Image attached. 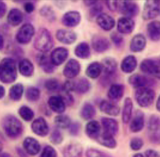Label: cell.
I'll use <instances>...</instances> for the list:
<instances>
[{"label":"cell","mask_w":160,"mask_h":157,"mask_svg":"<svg viewBox=\"0 0 160 157\" xmlns=\"http://www.w3.org/2000/svg\"><path fill=\"white\" fill-rule=\"evenodd\" d=\"M18 78V69L15 60L9 57L0 61V81L5 84L14 82Z\"/></svg>","instance_id":"6da1fadb"},{"label":"cell","mask_w":160,"mask_h":157,"mask_svg":"<svg viewBox=\"0 0 160 157\" xmlns=\"http://www.w3.org/2000/svg\"><path fill=\"white\" fill-rule=\"evenodd\" d=\"M2 126L5 133L10 139L19 138L23 131L22 123L14 115H8L4 117L2 120Z\"/></svg>","instance_id":"7a4b0ae2"},{"label":"cell","mask_w":160,"mask_h":157,"mask_svg":"<svg viewBox=\"0 0 160 157\" xmlns=\"http://www.w3.org/2000/svg\"><path fill=\"white\" fill-rule=\"evenodd\" d=\"M53 46V39L49 31L45 28L39 29L34 41L35 48L42 53H46L49 51Z\"/></svg>","instance_id":"3957f363"},{"label":"cell","mask_w":160,"mask_h":157,"mask_svg":"<svg viewBox=\"0 0 160 157\" xmlns=\"http://www.w3.org/2000/svg\"><path fill=\"white\" fill-rule=\"evenodd\" d=\"M155 92L148 87L137 88L135 93V100L138 105L142 108L151 106L155 98Z\"/></svg>","instance_id":"277c9868"},{"label":"cell","mask_w":160,"mask_h":157,"mask_svg":"<svg viewBox=\"0 0 160 157\" xmlns=\"http://www.w3.org/2000/svg\"><path fill=\"white\" fill-rule=\"evenodd\" d=\"M149 140L152 143L160 144V117L157 115L150 116L148 124Z\"/></svg>","instance_id":"5b68a950"},{"label":"cell","mask_w":160,"mask_h":157,"mask_svg":"<svg viewBox=\"0 0 160 157\" xmlns=\"http://www.w3.org/2000/svg\"><path fill=\"white\" fill-rule=\"evenodd\" d=\"M140 68L144 74L160 79V65L155 60L150 59L144 60L140 64Z\"/></svg>","instance_id":"8992f818"},{"label":"cell","mask_w":160,"mask_h":157,"mask_svg":"<svg viewBox=\"0 0 160 157\" xmlns=\"http://www.w3.org/2000/svg\"><path fill=\"white\" fill-rule=\"evenodd\" d=\"M117 10L125 17L131 18L138 15L139 7L134 1H118Z\"/></svg>","instance_id":"52a82bcc"},{"label":"cell","mask_w":160,"mask_h":157,"mask_svg":"<svg viewBox=\"0 0 160 157\" xmlns=\"http://www.w3.org/2000/svg\"><path fill=\"white\" fill-rule=\"evenodd\" d=\"M160 12V1H146L143 8V18L145 20L153 19L158 17Z\"/></svg>","instance_id":"ba28073f"},{"label":"cell","mask_w":160,"mask_h":157,"mask_svg":"<svg viewBox=\"0 0 160 157\" xmlns=\"http://www.w3.org/2000/svg\"><path fill=\"white\" fill-rule=\"evenodd\" d=\"M35 28L31 23H25L19 29L16 39L20 44H27L32 40L34 35Z\"/></svg>","instance_id":"9c48e42d"},{"label":"cell","mask_w":160,"mask_h":157,"mask_svg":"<svg viewBox=\"0 0 160 157\" xmlns=\"http://www.w3.org/2000/svg\"><path fill=\"white\" fill-rule=\"evenodd\" d=\"M32 130L36 135L40 137H45L49 131L48 125L43 117H40L33 121L31 125Z\"/></svg>","instance_id":"30bf717a"},{"label":"cell","mask_w":160,"mask_h":157,"mask_svg":"<svg viewBox=\"0 0 160 157\" xmlns=\"http://www.w3.org/2000/svg\"><path fill=\"white\" fill-rule=\"evenodd\" d=\"M81 65L79 62L75 59H70L65 66L63 70L64 76L68 79H73L79 74Z\"/></svg>","instance_id":"8fae6325"},{"label":"cell","mask_w":160,"mask_h":157,"mask_svg":"<svg viewBox=\"0 0 160 157\" xmlns=\"http://www.w3.org/2000/svg\"><path fill=\"white\" fill-rule=\"evenodd\" d=\"M68 55V51L66 48L59 47L52 51L51 54L50 59L54 66H59L65 61Z\"/></svg>","instance_id":"7c38bea8"},{"label":"cell","mask_w":160,"mask_h":157,"mask_svg":"<svg viewBox=\"0 0 160 157\" xmlns=\"http://www.w3.org/2000/svg\"><path fill=\"white\" fill-rule=\"evenodd\" d=\"M37 62L43 72L47 74H52L55 70V66L53 65L50 57L45 53H40L37 56Z\"/></svg>","instance_id":"4fadbf2b"},{"label":"cell","mask_w":160,"mask_h":157,"mask_svg":"<svg viewBox=\"0 0 160 157\" xmlns=\"http://www.w3.org/2000/svg\"><path fill=\"white\" fill-rule=\"evenodd\" d=\"M91 45L94 50L97 52H103L107 51L110 47L109 40L104 37L95 35L91 39Z\"/></svg>","instance_id":"5bb4252c"},{"label":"cell","mask_w":160,"mask_h":157,"mask_svg":"<svg viewBox=\"0 0 160 157\" xmlns=\"http://www.w3.org/2000/svg\"><path fill=\"white\" fill-rule=\"evenodd\" d=\"M135 27L134 21L130 17H124L118 22L117 29L119 33L128 34L133 32Z\"/></svg>","instance_id":"9a60e30c"},{"label":"cell","mask_w":160,"mask_h":157,"mask_svg":"<svg viewBox=\"0 0 160 157\" xmlns=\"http://www.w3.org/2000/svg\"><path fill=\"white\" fill-rule=\"evenodd\" d=\"M101 124L103 128V133L114 136L118 130V124L115 119L109 117H102Z\"/></svg>","instance_id":"2e32d148"},{"label":"cell","mask_w":160,"mask_h":157,"mask_svg":"<svg viewBox=\"0 0 160 157\" xmlns=\"http://www.w3.org/2000/svg\"><path fill=\"white\" fill-rule=\"evenodd\" d=\"M81 14L77 11H70L66 13L62 18V23L68 27L78 26L81 21Z\"/></svg>","instance_id":"e0dca14e"},{"label":"cell","mask_w":160,"mask_h":157,"mask_svg":"<svg viewBox=\"0 0 160 157\" xmlns=\"http://www.w3.org/2000/svg\"><path fill=\"white\" fill-rule=\"evenodd\" d=\"M56 37L61 43L66 45H71L75 43L77 39L76 33L70 30L61 29L57 31Z\"/></svg>","instance_id":"ac0fdd59"},{"label":"cell","mask_w":160,"mask_h":157,"mask_svg":"<svg viewBox=\"0 0 160 157\" xmlns=\"http://www.w3.org/2000/svg\"><path fill=\"white\" fill-rule=\"evenodd\" d=\"M51 110L56 113L61 114L66 110V103L62 96H54L50 97L48 101Z\"/></svg>","instance_id":"d6986e66"},{"label":"cell","mask_w":160,"mask_h":157,"mask_svg":"<svg viewBox=\"0 0 160 157\" xmlns=\"http://www.w3.org/2000/svg\"><path fill=\"white\" fill-rule=\"evenodd\" d=\"M23 146L27 154L32 156L36 155L41 150V145L39 142L32 137L25 138L23 141Z\"/></svg>","instance_id":"ffe728a7"},{"label":"cell","mask_w":160,"mask_h":157,"mask_svg":"<svg viewBox=\"0 0 160 157\" xmlns=\"http://www.w3.org/2000/svg\"><path fill=\"white\" fill-rule=\"evenodd\" d=\"M97 24L102 30L109 31L115 25L114 19L106 13H101L96 18Z\"/></svg>","instance_id":"44dd1931"},{"label":"cell","mask_w":160,"mask_h":157,"mask_svg":"<svg viewBox=\"0 0 160 157\" xmlns=\"http://www.w3.org/2000/svg\"><path fill=\"white\" fill-rule=\"evenodd\" d=\"M147 45V39L144 35L137 34L135 35L130 42V49L133 52H140L145 48Z\"/></svg>","instance_id":"7402d4cb"},{"label":"cell","mask_w":160,"mask_h":157,"mask_svg":"<svg viewBox=\"0 0 160 157\" xmlns=\"http://www.w3.org/2000/svg\"><path fill=\"white\" fill-rule=\"evenodd\" d=\"M128 82L131 86L135 88L148 87L152 83L151 80L146 76L140 74H134L132 75L128 79Z\"/></svg>","instance_id":"603a6c76"},{"label":"cell","mask_w":160,"mask_h":157,"mask_svg":"<svg viewBox=\"0 0 160 157\" xmlns=\"http://www.w3.org/2000/svg\"><path fill=\"white\" fill-rule=\"evenodd\" d=\"M100 110L105 114L112 116H117L120 113V108L114 102L103 100L99 105Z\"/></svg>","instance_id":"cb8c5ba5"},{"label":"cell","mask_w":160,"mask_h":157,"mask_svg":"<svg viewBox=\"0 0 160 157\" xmlns=\"http://www.w3.org/2000/svg\"><path fill=\"white\" fill-rule=\"evenodd\" d=\"M145 117L142 112L138 111L131 122L130 129L134 133L140 132L144 127Z\"/></svg>","instance_id":"d4e9b609"},{"label":"cell","mask_w":160,"mask_h":157,"mask_svg":"<svg viewBox=\"0 0 160 157\" xmlns=\"http://www.w3.org/2000/svg\"><path fill=\"white\" fill-rule=\"evenodd\" d=\"M137 66V60L133 55H130L126 56L121 64V69L123 72L126 74L132 73Z\"/></svg>","instance_id":"484cf974"},{"label":"cell","mask_w":160,"mask_h":157,"mask_svg":"<svg viewBox=\"0 0 160 157\" xmlns=\"http://www.w3.org/2000/svg\"><path fill=\"white\" fill-rule=\"evenodd\" d=\"M102 70L105 75L108 76H113L117 70L118 64L116 61L112 57H106L102 60L101 63Z\"/></svg>","instance_id":"4316f807"},{"label":"cell","mask_w":160,"mask_h":157,"mask_svg":"<svg viewBox=\"0 0 160 157\" xmlns=\"http://www.w3.org/2000/svg\"><path fill=\"white\" fill-rule=\"evenodd\" d=\"M101 126L98 121H90L86 126V133L89 138L97 140L100 135Z\"/></svg>","instance_id":"83f0119b"},{"label":"cell","mask_w":160,"mask_h":157,"mask_svg":"<svg viewBox=\"0 0 160 157\" xmlns=\"http://www.w3.org/2000/svg\"><path fill=\"white\" fill-rule=\"evenodd\" d=\"M147 33L148 37L153 41L160 40V21H153L147 25Z\"/></svg>","instance_id":"f1b7e54d"},{"label":"cell","mask_w":160,"mask_h":157,"mask_svg":"<svg viewBox=\"0 0 160 157\" xmlns=\"http://www.w3.org/2000/svg\"><path fill=\"white\" fill-rule=\"evenodd\" d=\"M125 88L124 86L120 84L112 85L108 91V97L112 101L119 100L124 95Z\"/></svg>","instance_id":"f546056e"},{"label":"cell","mask_w":160,"mask_h":157,"mask_svg":"<svg viewBox=\"0 0 160 157\" xmlns=\"http://www.w3.org/2000/svg\"><path fill=\"white\" fill-rule=\"evenodd\" d=\"M22 12L18 8H12L8 15L7 21L11 26H17L19 25L23 20Z\"/></svg>","instance_id":"4dcf8cb0"},{"label":"cell","mask_w":160,"mask_h":157,"mask_svg":"<svg viewBox=\"0 0 160 157\" xmlns=\"http://www.w3.org/2000/svg\"><path fill=\"white\" fill-rule=\"evenodd\" d=\"M19 71L22 76L25 77L32 76L34 74V67L32 63L28 59L20 61L18 66Z\"/></svg>","instance_id":"1f68e13d"},{"label":"cell","mask_w":160,"mask_h":157,"mask_svg":"<svg viewBox=\"0 0 160 157\" xmlns=\"http://www.w3.org/2000/svg\"><path fill=\"white\" fill-rule=\"evenodd\" d=\"M133 103L131 99L127 98L124 101L122 111V120L125 124H127L130 121L132 115Z\"/></svg>","instance_id":"d6a6232c"},{"label":"cell","mask_w":160,"mask_h":157,"mask_svg":"<svg viewBox=\"0 0 160 157\" xmlns=\"http://www.w3.org/2000/svg\"><path fill=\"white\" fill-rule=\"evenodd\" d=\"M102 70V65L98 62H93L88 65L86 69L87 76L91 79H97L101 74Z\"/></svg>","instance_id":"836d02e7"},{"label":"cell","mask_w":160,"mask_h":157,"mask_svg":"<svg viewBox=\"0 0 160 157\" xmlns=\"http://www.w3.org/2000/svg\"><path fill=\"white\" fill-rule=\"evenodd\" d=\"M76 56L81 59H88L90 56V49L86 42H81L77 45L75 49Z\"/></svg>","instance_id":"e575fe53"},{"label":"cell","mask_w":160,"mask_h":157,"mask_svg":"<svg viewBox=\"0 0 160 157\" xmlns=\"http://www.w3.org/2000/svg\"><path fill=\"white\" fill-rule=\"evenodd\" d=\"M82 149L78 144L69 145L64 150V157H82Z\"/></svg>","instance_id":"d590c367"},{"label":"cell","mask_w":160,"mask_h":157,"mask_svg":"<svg viewBox=\"0 0 160 157\" xmlns=\"http://www.w3.org/2000/svg\"><path fill=\"white\" fill-rule=\"evenodd\" d=\"M96 109L92 104L89 102L85 103L80 111L81 117L85 120L92 119L96 115Z\"/></svg>","instance_id":"8d00e7d4"},{"label":"cell","mask_w":160,"mask_h":157,"mask_svg":"<svg viewBox=\"0 0 160 157\" xmlns=\"http://www.w3.org/2000/svg\"><path fill=\"white\" fill-rule=\"evenodd\" d=\"M90 83L88 79L81 78L77 81H74V91L80 94H86L90 88Z\"/></svg>","instance_id":"74e56055"},{"label":"cell","mask_w":160,"mask_h":157,"mask_svg":"<svg viewBox=\"0 0 160 157\" xmlns=\"http://www.w3.org/2000/svg\"><path fill=\"white\" fill-rule=\"evenodd\" d=\"M24 88L21 83H17L11 86L9 92V97L13 101H19L22 97Z\"/></svg>","instance_id":"f35d334b"},{"label":"cell","mask_w":160,"mask_h":157,"mask_svg":"<svg viewBox=\"0 0 160 157\" xmlns=\"http://www.w3.org/2000/svg\"><path fill=\"white\" fill-rule=\"evenodd\" d=\"M98 142L103 146L109 148H114L117 145V142L113 136L103 133L98 139Z\"/></svg>","instance_id":"ab89813d"},{"label":"cell","mask_w":160,"mask_h":157,"mask_svg":"<svg viewBox=\"0 0 160 157\" xmlns=\"http://www.w3.org/2000/svg\"><path fill=\"white\" fill-rule=\"evenodd\" d=\"M54 123L58 127L62 129L68 128L71 124L70 117L65 115L59 114L54 118Z\"/></svg>","instance_id":"60d3db41"},{"label":"cell","mask_w":160,"mask_h":157,"mask_svg":"<svg viewBox=\"0 0 160 157\" xmlns=\"http://www.w3.org/2000/svg\"><path fill=\"white\" fill-rule=\"evenodd\" d=\"M18 114L22 119L26 122L32 121L34 117L33 111L28 106H21L19 109Z\"/></svg>","instance_id":"b9f144b4"},{"label":"cell","mask_w":160,"mask_h":157,"mask_svg":"<svg viewBox=\"0 0 160 157\" xmlns=\"http://www.w3.org/2000/svg\"><path fill=\"white\" fill-rule=\"evenodd\" d=\"M41 93L38 87L30 86L26 89L25 96L29 101L34 102L37 101L40 97Z\"/></svg>","instance_id":"7bdbcfd3"},{"label":"cell","mask_w":160,"mask_h":157,"mask_svg":"<svg viewBox=\"0 0 160 157\" xmlns=\"http://www.w3.org/2000/svg\"><path fill=\"white\" fill-rule=\"evenodd\" d=\"M40 14L42 17L50 22L54 21L56 19V14L51 7L45 5L40 9Z\"/></svg>","instance_id":"ee69618b"},{"label":"cell","mask_w":160,"mask_h":157,"mask_svg":"<svg viewBox=\"0 0 160 157\" xmlns=\"http://www.w3.org/2000/svg\"><path fill=\"white\" fill-rule=\"evenodd\" d=\"M45 86L48 91L55 92L61 88L60 83L56 79H49L45 83Z\"/></svg>","instance_id":"f6af8a7d"},{"label":"cell","mask_w":160,"mask_h":157,"mask_svg":"<svg viewBox=\"0 0 160 157\" xmlns=\"http://www.w3.org/2000/svg\"><path fill=\"white\" fill-rule=\"evenodd\" d=\"M63 140L62 134L58 130H54L50 136V140L53 145H59L62 143Z\"/></svg>","instance_id":"bcb514c9"},{"label":"cell","mask_w":160,"mask_h":157,"mask_svg":"<svg viewBox=\"0 0 160 157\" xmlns=\"http://www.w3.org/2000/svg\"><path fill=\"white\" fill-rule=\"evenodd\" d=\"M86 156L87 157H112L105 152L93 148L88 150L86 153Z\"/></svg>","instance_id":"7dc6e473"},{"label":"cell","mask_w":160,"mask_h":157,"mask_svg":"<svg viewBox=\"0 0 160 157\" xmlns=\"http://www.w3.org/2000/svg\"><path fill=\"white\" fill-rule=\"evenodd\" d=\"M144 145V141L141 138H134L132 139L130 143V148L133 151L140 150Z\"/></svg>","instance_id":"c3c4849f"},{"label":"cell","mask_w":160,"mask_h":157,"mask_svg":"<svg viewBox=\"0 0 160 157\" xmlns=\"http://www.w3.org/2000/svg\"><path fill=\"white\" fill-rule=\"evenodd\" d=\"M111 38L115 46L117 47H122L124 44V38L123 37L116 32H113L111 34Z\"/></svg>","instance_id":"681fc988"},{"label":"cell","mask_w":160,"mask_h":157,"mask_svg":"<svg viewBox=\"0 0 160 157\" xmlns=\"http://www.w3.org/2000/svg\"><path fill=\"white\" fill-rule=\"evenodd\" d=\"M56 150L50 145L45 146L40 155V157H57Z\"/></svg>","instance_id":"f907efd6"},{"label":"cell","mask_w":160,"mask_h":157,"mask_svg":"<svg viewBox=\"0 0 160 157\" xmlns=\"http://www.w3.org/2000/svg\"><path fill=\"white\" fill-rule=\"evenodd\" d=\"M103 9L102 6L100 4L98 3V2L90 7L89 10V15L91 17H98L101 14L102 11Z\"/></svg>","instance_id":"816d5d0a"},{"label":"cell","mask_w":160,"mask_h":157,"mask_svg":"<svg viewBox=\"0 0 160 157\" xmlns=\"http://www.w3.org/2000/svg\"><path fill=\"white\" fill-rule=\"evenodd\" d=\"M68 128L69 133L71 135L73 136H77L79 133L81 125L78 122H75L73 123H71Z\"/></svg>","instance_id":"f5cc1de1"},{"label":"cell","mask_w":160,"mask_h":157,"mask_svg":"<svg viewBox=\"0 0 160 157\" xmlns=\"http://www.w3.org/2000/svg\"><path fill=\"white\" fill-rule=\"evenodd\" d=\"M24 9L27 13H32L35 9V6L32 2H27L24 3Z\"/></svg>","instance_id":"db71d44e"},{"label":"cell","mask_w":160,"mask_h":157,"mask_svg":"<svg viewBox=\"0 0 160 157\" xmlns=\"http://www.w3.org/2000/svg\"><path fill=\"white\" fill-rule=\"evenodd\" d=\"M106 4L110 10L112 11L117 10L118 1H106Z\"/></svg>","instance_id":"11a10c76"},{"label":"cell","mask_w":160,"mask_h":157,"mask_svg":"<svg viewBox=\"0 0 160 157\" xmlns=\"http://www.w3.org/2000/svg\"><path fill=\"white\" fill-rule=\"evenodd\" d=\"M7 10V5L5 3L0 1V19L2 18L5 15Z\"/></svg>","instance_id":"9f6ffc18"},{"label":"cell","mask_w":160,"mask_h":157,"mask_svg":"<svg viewBox=\"0 0 160 157\" xmlns=\"http://www.w3.org/2000/svg\"><path fill=\"white\" fill-rule=\"evenodd\" d=\"M146 157H160L158 153L152 149H148L145 152Z\"/></svg>","instance_id":"6f0895ef"},{"label":"cell","mask_w":160,"mask_h":157,"mask_svg":"<svg viewBox=\"0 0 160 157\" xmlns=\"http://www.w3.org/2000/svg\"><path fill=\"white\" fill-rule=\"evenodd\" d=\"M17 153H18V155L19 157H28L27 156V153L25 151H23L22 149L21 148H18L17 149Z\"/></svg>","instance_id":"680465c9"},{"label":"cell","mask_w":160,"mask_h":157,"mask_svg":"<svg viewBox=\"0 0 160 157\" xmlns=\"http://www.w3.org/2000/svg\"><path fill=\"white\" fill-rule=\"evenodd\" d=\"M5 95V89L4 87L0 85V99L3 98Z\"/></svg>","instance_id":"91938a15"},{"label":"cell","mask_w":160,"mask_h":157,"mask_svg":"<svg viewBox=\"0 0 160 157\" xmlns=\"http://www.w3.org/2000/svg\"><path fill=\"white\" fill-rule=\"evenodd\" d=\"M97 2H98V1H84L83 2L84 3V4L87 6L91 7L93 5L96 4Z\"/></svg>","instance_id":"94428289"},{"label":"cell","mask_w":160,"mask_h":157,"mask_svg":"<svg viewBox=\"0 0 160 157\" xmlns=\"http://www.w3.org/2000/svg\"><path fill=\"white\" fill-rule=\"evenodd\" d=\"M4 46V39L2 36L0 34V50L2 49Z\"/></svg>","instance_id":"6125c7cd"},{"label":"cell","mask_w":160,"mask_h":157,"mask_svg":"<svg viewBox=\"0 0 160 157\" xmlns=\"http://www.w3.org/2000/svg\"><path fill=\"white\" fill-rule=\"evenodd\" d=\"M156 107H157V109L160 112V96H159L158 101H157Z\"/></svg>","instance_id":"be15d7a7"},{"label":"cell","mask_w":160,"mask_h":157,"mask_svg":"<svg viewBox=\"0 0 160 157\" xmlns=\"http://www.w3.org/2000/svg\"><path fill=\"white\" fill-rule=\"evenodd\" d=\"M0 157H12L10 154L7 153H2L0 155Z\"/></svg>","instance_id":"e7e4bbea"},{"label":"cell","mask_w":160,"mask_h":157,"mask_svg":"<svg viewBox=\"0 0 160 157\" xmlns=\"http://www.w3.org/2000/svg\"><path fill=\"white\" fill-rule=\"evenodd\" d=\"M133 157H144L143 155L141 154H137L134 155Z\"/></svg>","instance_id":"03108f58"},{"label":"cell","mask_w":160,"mask_h":157,"mask_svg":"<svg viewBox=\"0 0 160 157\" xmlns=\"http://www.w3.org/2000/svg\"><path fill=\"white\" fill-rule=\"evenodd\" d=\"M3 146L2 144L0 142V155L2 153V151Z\"/></svg>","instance_id":"003e7915"}]
</instances>
